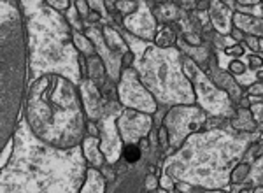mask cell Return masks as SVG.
Masks as SVG:
<instances>
[{"instance_id":"obj_3","label":"cell","mask_w":263,"mask_h":193,"mask_svg":"<svg viewBox=\"0 0 263 193\" xmlns=\"http://www.w3.org/2000/svg\"><path fill=\"white\" fill-rule=\"evenodd\" d=\"M232 125L242 132H253L254 128H256V119L251 116V112L248 109L241 107V109L237 111V116L232 119Z\"/></svg>"},{"instance_id":"obj_1","label":"cell","mask_w":263,"mask_h":193,"mask_svg":"<svg viewBox=\"0 0 263 193\" xmlns=\"http://www.w3.org/2000/svg\"><path fill=\"white\" fill-rule=\"evenodd\" d=\"M233 25L238 30H242L248 35H263V19L253 18L246 13H235L233 14Z\"/></svg>"},{"instance_id":"obj_9","label":"cell","mask_w":263,"mask_h":193,"mask_svg":"<svg viewBox=\"0 0 263 193\" xmlns=\"http://www.w3.org/2000/svg\"><path fill=\"white\" fill-rule=\"evenodd\" d=\"M226 55H233V56H238V55H244V47L241 44H235L232 47H226Z\"/></svg>"},{"instance_id":"obj_8","label":"cell","mask_w":263,"mask_h":193,"mask_svg":"<svg viewBox=\"0 0 263 193\" xmlns=\"http://www.w3.org/2000/svg\"><path fill=\"white\" fill-rule=\"evenodd\" d=\"M249 63H251V67H253V69H261L263 58L260 55H251L249 56Z\"/></svg>"},{"instance_id":"obj_10","label":"cell","mask_w":263,"mask_h":193,"mask_svg":"<svg viewBox=\"0 0 263 193\" xmlns=\"http://www.w3.org/2000/svg\"><path fill=\"white\" fill-rule=\"evenodd\" d=\"M249 93L254 95V96H261L263 95V81L253 84V86L249 88Z\"/></svg>"},{"instance_id":"obj_13","label":"cell","mask_w":263,"mask_h":193,"mask_svg":"<svg viewBox=\"0 0 263 193\" xmlns=\"http://www.w3.org/2000/svg\"><path fill=\"white\" fill-rule=\"evenodd\" d=\"M156 183H155V178H149L148 179V188H155Z\"/></svg>"},{"instance_id":"obj_2","label":"cell","mask_w":263,"mask_h":193,"mask_svg":"<svg viewBox=\"0 0 263 193\" xmlns=\"http://www.w3.org/2000/svg\"><path fill=\"white\" fill-rule=\"evenodd\" d=\"M210 76H212V79H214V83H216V86L221 88V90H225L226 93L232 96L233 100L238 99V96L242 95V90H238V86L235 84V81H233V79L230 78L228 74H225L223 70L218 69V67H214L212 72H210Z\"/></svg>"},{"instance_id":"obj_5","label":"cell","mask_w":263,"mask_h":193,"mask_svg":"<svg viewBox=\"0 0 263 193\" xmlns=\"http://www.w3.org/2000/svg\"><path fill=\"white\" fill-rule=\"evenodd\" d=\"M123 156H125V160H127L128 163H133V162H137V160L140 158V151H139V148H137V146L128 144V146L125 148V151H123Z\"/></svg>"},{"instance_id":"obj_6","label":"cell","mask_w":263,"mask_h":193,"mask_svg":"<svg viewBox=\"0 0 263 193\" xmlns=\"http://www.w3.org/2000/svg\"><path fill=\"white\" fill-rule=\"evenodd\" d=\"M246 44L251 47L253 51H260L263 50V42H261V39H258L256 35H246Z\"/></svg>"},{"instance_id":"obj_14","label":"cell","mask_w":263,"mask_h":193,"mask_svg":"<svg viewBox=\"0 0 263 193\" xmlns=\"http://www.w3.org/2000/svg\"><path fill=\"white\" fill-rule=\"evenodd\" d=\"M237 193H253V188H242V190H238Z\"/></svg>"},{"instance_id":"obj_7","label":"cell","mask_w":263,"mask_h":193,"mask_svg":"<svg viewBox=\"0 0 263 193\" xmlns=\"http://www.w3.org/2000/svg\"><path fill=\"white\" fill-rule=\"evenodd\" d=\"M228 70L232 72V74H244L246 67H244V63H242V62H232V63H230Z\"/></svg>"},{"instance_id":"obj_15","label":"cell","mask_w":263,"mask_h":193,"mask_svg":"<svg viewBox=\"0 0 263 193\" xmlns=\"http://www.w3.org/2000/svg\"><path fill=\"white\" fill-rule=\"evenodd\" d=\"M253 193H263V186H256V188L253 190Z\"/></svg>"},{"instance_id":"obj_12","label":"cell","mask_w":263,"mask_h":193,"mask_svg":"<svg viewBox=\"0 0 263 193\" xmlns=\"http://www.w3.org/2000/svg\"><path fill=\"white\" fill-rule=\"evenodd\" d=\"M261 0H238L241 6H254V4H260Z\"/></svg>"},{"instance_id":"obj_11","label":"cell","mask_w":263,"mask_h":193,"mask_svg":"<svg viewBox=\"0 0 263 193\" xmlns=\"http://www.w3.org/2000/svg\"><path fill=\"white\" fill-rule=\"evenodd\" d=\"M232 37L235 39V41H244L246 34L242 30H238V28H233V30H232Z\"/></svg>"},{"instance_id":"obj_4","label":"cell","mask_w":263,"mask_h":193,"mask_svg":"<svg viewBox=\"0 0 263 193\" xmlns=\"http://www.w3.org/2000/svg\"><path fill=\"white\" fill-rule=\"evenodd\" d=\"M251 176V165L246 162L238 163V165L233 167V171L230 172V183L233 184H242L248 181V178Z\"/></svg>"}]
</instances>
